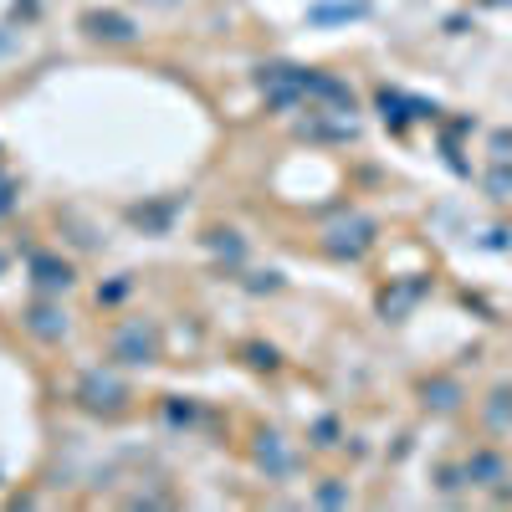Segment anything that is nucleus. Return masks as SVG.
<instances>
[{
    "mask_svg": "<svg viewBox=\"0 0 512 512\" xmlns=\"http://www.w3.org/2000/svg\"><path fill=\"white\" fill-rule=\"evenodd\" d=\"M82 26H88L98 41H134L139 36V26L128 21L123 11H88V16H82Z\"/></svg>",
    "mask_w": 512,
    "mask_h": 512,
    "instance_id": "obj_5",
    "label": "nucleus"
},
{
    "mask_svg": "<svg viewBox=\"0 0 512 512\" xmlns=\"http://www.w3.org/2000/svg\"><path fill=\"white\" fill-rule=\"evenodd\" d=\"M374 236H379V226H374L369 216H359V210H349V216H338V221L323 231V251L338 256V262H359V256L374 246Z\"/></svg>",
    "mask_w": 512,
    "mask_h": 512,
    "instance_id": "obj_1",
    "label": "nucleus"
},
{
    "mask_svg": "<svg viewBox=\"0 0 512 512\" xmlns=\"http://www.w3.org/2000/svg\"><path fill=\"white\" fill-rule=\"evenodd\" d=\"M77 400L88 405V410H123L134 395H128L123 379H113L103 369H88V374H82V384H77Z\"/></svg>",
    "mask_w": 512,
    "mask_h": 512,
    "instance_id": "obj_4",
    "label": "nucleus"
},
{
    "mask_svg": "<svg viewBox=\"0 0 512 512\" xmlns=\"http://www.w3.org/2000/svg\"><path fill=\"white\" fill-rule=\"evenodd\" d=\"M420 292H425V282H405V287H395V292H384V313H390V318H400V313L415 303Z\"/></svg>",
    "mask_w": 512,
    "mask_h": 512,
    "instance_id": "obj_12",
    "label": "nucleus"
},
{
    "mask_svg": "<svg viewBox=\"0 0 512 512\" xmlns=\"http://www.w3.org/2000/svg\"><path fill=\"white\" fill-rule=\"evenodd\" d=\"M425 405L456 410V405H461V384H451V379H431V384H425Z\"/></svg>",
    "mask_w": 512,
    "mask_h": 512,
    "instance_id": "obj_11",
    "label": "nucleus"
},
{
    "mask_svg": "<svg viewBox=\"0 0 512 512\" xmlns=\"http://www.w3.org/2000/svg\"><path fill=\"white\" fill-rule=\"evenodd\" d=\"M256 466H262L267 477H287L292 472V451L282 446V436H262V441H256Z\"/></svg>",
    "mask_w": 512,
    "mask_h": 512,
    "instance_id": "obj_8",
    "label": "nucleus"
},
{
    "mask_svg": "<svg viewBox=\"0 0 512 512\" xmlns=\"http://www.w3.org/2000/svg\"><path fill=\"white\" fill-rule=\"evenodd\" d=\"M123 292H128V282H113V287H103V292H98V303H118Z\"/></svg>",
    "mask_w": 512,
    "mask_h": 512,
    "instance_id": "obj_16",
    "label": "nucleus"
},
{
    "mask_svg": "<svg viewBox=\"0 0 512 512\" xmlns=\"http://www.w3.org/2000/svg\"><path fill=\"white\" fill-rule=\"evenodd\" d=\"M502 477H507V461L497 451H477L466 461V482H477V487H497Z\"/></svg>",
    "mask_w": 512,
    "mask_h": 512,
    "instance_id": "obj_9",
    "label": "nucleus"
},
{
    "mask_svg": "<svg viewBox=\"0 0 512 512\" xmlns=\"http://www.w3.org/2000/svg\"><path fill=\"white\" fill-rule=\"evenodd\" d=\"M246 354H251V364H256V369H277V349H262V344H251Z\"/></svg>",
    "mask_w": 512,
    "mask_h": 512,
    "instance_id": "obj_14",
    "label": "nucleus"
},
{
    "mask_svg": "<svg viewBox=\"0 0 512 512\" xmlns=\"http://www.w3.org/2000/svg\"><path fill=\"white\" fill-rule=\"evenodd\" d=\"M318 502H349V492H344V487H323Z\"/></svg>",
    "mask_w": 512,
    "mask_h": 512,
    "instance_id": "obj_17",
    "label": "nucleus"
},
{
    "mask_svg": "<svg viewBox=\"0 0 512 512\" xmlns=\"http://www.w3.org/2000/svg\"><path fill=\"white\" fill-rule=\"evenodd\" d=\"M487 6H507V0H487Z\"/></svg>",
    "mask_w": 512,
    "mask_h": 512,
    "instance_id": "obj_18",
    "label": "nucleus"
},
{
    "mask_svg": "<svg viewBox=\"0 0 512 512\" xmlns=\"http://www.w3.org/2000/svg\"><path fill=\"white\" fill-rule=\"evenodd\" d=\"M374 6L369 0H323V6H308V26H338V21H359Z\"/></svg>",
    "mask_w": 512,
    "mask_h": 512,
    "instance_id": "obj_6",
    "label": "nucleus"
},
{
    "mask_svg": "<svg viewBox=\"0 0 512 512\" xmlns=\"http://www.w3.org/2000/svg\"><path fill=\"white\" fill-rule=\"evenodd\" d=\"M26 328H31L36 338H62V333H67V313H62V308H47V303H41V308H31Z\"/></svg>",
    "mask_w": 512,
    "mask_h": 512,
    "instance_id": "obj_10",
    "label": "nucleus"
},
{
    "mask_svg": "<svg viewBox=\"0 0 512 512\" xmlns=\"http://www.w3.org/2000/svg\"><path fill=\"white\" fill-rule=\"evenodd\" d=\"M113 359H118V364H154V359H159V333H154L144 318L123 323V328L113 333Z\"/></svg>",
    "mask_w": 512,
    "mask_h": 512,
    "instance_id": "obj_3",
    "label": "nucleus"
},
{
    "mask_svg": "<svg viewBox=\"0 0 512 512\" xmlns=\"http://www.w3.org/2000/svg\"><path fill=\"white\" fill-rule=\"evenodd\" d=\"M379 108H384V123H395V128H400V123L410 118V113H405L410 103H405L400 93H390V88H384V93H379Z\"/></svg>",
    "mask_w": 512,
    "mask_h": 512,
    "instance_id": "obj_13",
    "label": "nucleus"
},
{
    "mask_svg": "<svg viewBox=\"0 0 512 512\" xmlns=\"http://www.w3.org/2000/svg\"><path fill=\"white\" fill-rule=\"evenodd\" d=\"M256 88L267 93L272 108H297L308 98V67H262L256 72Z\"/></svg>",
    "mask_w": 512,
    "mask_h": 512,
    "instance_id": "obj_2",
    "label": "nucleus"
},
{
    "mask_svg": "<svg viewBox=\"0 0 512 512\" xmlns=\"http://www.w3.org/2000/svg\"><path fill=\"white\" fill-rule=\"evenodd\" d=\"M31 277L41 292H67L72 287V267L57 262V256H31Z\"/></svg>",
    "mask_w": 512,
    "mask_h": 512,
    "instance_id": "obj_7",
    "label": "nucleus"
},
{
    "mask_svg": "<svg viewBox=\"0 0 512 512\" xmlns=\"http://www.w3.org/2000/svg\"><path fill=\"white\" fill-rule=\"evenodd\" d=\"M313 436H318V446H333V436H338V420H318V431H313Z\"/></svg>",
    "mask_w": 512,
    "mask_h": 512,
    "instance_id": "obj_15",
    "label": "nucleus"
}]
</instances>
